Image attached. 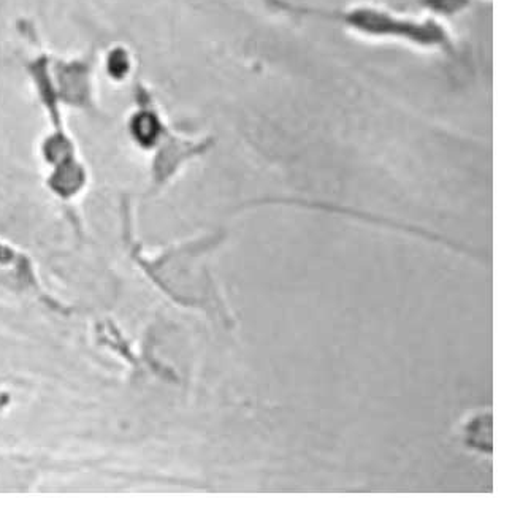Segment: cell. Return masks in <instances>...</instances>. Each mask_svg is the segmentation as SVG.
Returning <instances> with one entry per match:
<instances>
[{"label":"cell","instance_id":"cell-2","mask_svg":"<svg viewBox=\"0 0 512 512\" xmlns=\"http://www.w3.org/2000/svg\"><path fill=\"white\" fill-rule=\"evenodd\" d=\"M96 56L85 54L78 58H56L50 53L51 81L64 108L83 111L86 115L99 113L96 96Z\"/></svg>","mask_w":512,"mask_h":512},{"label":"cell","instance_id":"cell-4","mask_svg":"<svg viewBox=\"0 0 512 512\" xmlns=\"http://www.w3.org/2000/svg\"><path fill=\"white\" fill-rule=\"evenodd\" d=\"M134 59L130 56L129 50L124 46H115L108 51L105 58V70L108 77L115 81H124L132 73Z\"/></svg>","mask_w":512,"mask_h":512},{"label":"cell","instance_id":"cell-1","mask_svg":"<svg viewBox=\"0 0 512 512\" xmlns=\"http://www.w3.org/2000/svg\"><path fill=\"white\" fill-rule=\"evenodd\" d=\"M276 7H286L302 15L321 16L337 21L349 27L357 34L370 35L378 39L402 40L422 48H451V34L438 21L413 20L403 16L392 15L389 10L368 7H349L341 10H310V8L294 7L273 0Z\"/></svg>","mask_w":512,"mask_h":512},{"label":"cell","instance_id":"cell-3","mask_svg":"<svg viewBox=\"0 0 512 512\" xmlns=\"http://www.w3.org/2000/svg\"><path fill=\"white\" fill-rule=\"evenodd\" d=\"M134 100V110L127 119L130 138L142 148H154L169 132V124L165 123L150 89L142 83L135 86Z\"/></svg>","mask_w":512,"mask_h":512}]
</instances>
